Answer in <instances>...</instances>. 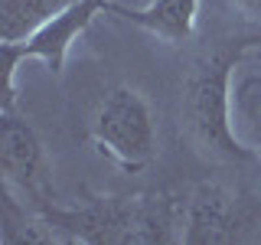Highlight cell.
<instances>
[{"mask_svg": "<svg viewBox=\"0 0 261 245\" xmlns=\"http://www.w3.org/2000/svg\"><path fill=\"white\" fill-rule=\"evenodd\" d=\"M183 190H157L137 196H98L88 206H56L33 203L43 216L56 242H85V245H124V242H183L186 226Z\"/></svg>", "mask_w": 261, "mask_h": 245, "instance_id": "1", "label": "cell"}, {"mask_svg": "<svg viewBox=\"0 0 261 245\" xmlns=\"http://www.w3.org/2000/svg\"><path fill=\"white\" fill-rule=\"evenodd\" d=\"M245 53H248V46L239 43L216 49L206 59L196 62V69L183 85V118L193 141L206 154H216V157L232 163L245 160L258 163L255 151L235 131V114H232V76Z\"/></svg>", "mask_w": 261, "mask_h": 245, "instance_id": "2", "label": "cell"}, {"mask_svg": "<svg viewBox=\"0 0 261 245\" xmlns=\"http://www.w3.org/2000/svg\"><path fill=\"white\" fill-rule=\"evenodd\" d=\"M114 0H72L59 13L43 20L36 30H30L23 39H4L0 43V62H4V111L16 102V65L36 59L43 62L53 76H59L72 43L85 33L98 16L114 13Z\"/></svg>", "mask_w": 261, "mask_h": 245, "instance_id": "3", "label": "cell"}, {"mask_svg": "<svg viewBox=\"0 0 261 245\" xmlns=\"http://www.w3.org/2000/svg\"><path fill=\"white\" fill-rule=\"evenodd\" d=\"M92 144L121 170H144L157 160V121L150 102L130 85H114L92 118Z\"/></svg>", "mask_w": 261, "mask_h": 245, "instance_id": "4", "label": "cell"}, {"mask_svg": "<svg viewBox=\"0 0 261 245\" xmlns=\"http://www.w3.org/2000/svg\"><path fill=\"white\" fill-rule=\"evenodd\" d=\"M261 219V203L255 196L235 193L222 183H199L186 200V226L183 242L209 245V242H235Z\"/></svg>", "mask_w": 261, "mask_h": 245, "instance_id": "5", "label": "cell"}, {"mask_svg": "<svg viewBox=\"0 0 261 245\" xmlns=\"http://www.w3.org/2000/svg\"><path fill=\"white\" fill-rule=\"evenodd\" d=\"M0 170H4V183L23 190L33 203L49 200L43 144L36 131L13 114V108L0 118Z\"/></svg>", "mask_w": 261, "mask_h": 245, "instance_id": "6", "label": "cell"}, {"mask_svg": "<svg viewBox=\"0 0 261 245\" xmlns=\"http://www.w3.org/2000/svg\"><path fill=\"white\" fill-rule=\"evenodd\" d=\"M114 13L124 16L127 23L141 27L153 36L167 39V43H186L196 33L199 20V0H153L144 10H130V7H114Z\"/></svg>", "mask_w": 261, "mask_h": 245, "instance_id": "7", "label": "cell"}, {"mask_svg": "<svg viewBox=\"0 0 261 245\" xmlns=\"http://www.w3.org/2000/svg\"><path fill=\"white\" fill-rule=\"evenodd\" d=\"M235 131L261 163V76H245L232 92Z\"/></svg>", "mask_w": 261, "mask_h": 245, "instance_id": "8", "label": "cell"}, {"mask_svg": "<svg viewBox=\"0 0 261 245\" xmlns=\"http://www.w3.org/2000/svg\"><path fill=\"white\" fill-rule=\"evenodd\" d=\"M72 0H4V39H23L30 30H36L43 20L69 7Z\"/></svg>", "mask_w": 261, "mask_h": 245, "instance_id": "9", "label": "cell"}, {"mask_svg": "<svg viewBox=\"0 0 261 245\" xmlns=\"http://www.w3.org/2000/svg\"><path fill=\"white\" fill-rule=\"evenodd\" d=\"M232 4L245 13H261V0H232Z\"/></svg>", "mask_w": 261, "mask_h": 245, "instance_id": "10", "label": "cell"}]
</instances>
